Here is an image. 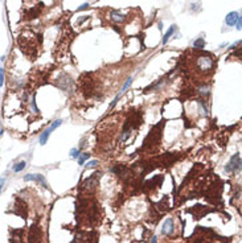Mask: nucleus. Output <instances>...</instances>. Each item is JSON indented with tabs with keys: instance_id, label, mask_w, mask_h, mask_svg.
Returning <instances> with one entry per match:
<instances>
[{
	"instance_id": "1",
	"label": "nucleus",
	"mask_w": 242,
	"mask_h": 243,
	"mask_svg": "<svg viewBox=\"0 0 242 243\" xmlns=\"http://www.w3.org/2000/svg\"><path fill=\"white\" fill-rule=\"evenodd\" d=\"M160 127H161V124H158L155 128H152V130L149 131L148 136H147L146 140H144V146H143L144 148H147V147H152L154 144L159 143V140H160V137H161L160 130H159Z\"/></svg>"
},
{
	"instance_id": "2",
	"label": "nucleus",
	"mask_w": 242,
	"mask_h": 243,
	"mask_svg": "<svg viewBox=\"0 0 242 243\" xmlns=\"http://www.w3.org/2000/svg\"><path fill=\"white\" fill-rule=\"evenodd\" d=\"M225 169L228 172H237L241 169V156L240 153H235L234 156H232L230 161H229V164L225 167Z\"/></svg>"
},
{
	"instance_id": "3",
	"label": "nucleus",
	"mask_w": 242,
	"mask_h": 243,
	"mask_svg": "<svg viewBox=\"0 0 242 243\" xmlns=\"http://www.w3.org/2000/svg\"><path fill=\"white\" fill-rule=\"evenodd\" d=\"M197 65L201 70H208L213 67V60L206 56H198L197 57Z\"/></svg>"
},
{
	"instance_id": "4",
	"label": "nucleus",
	"mask_w": 242,
	"mask_h": 243,
	"mask_svg": "<svg viewBox=\"0 0 242 243\" xmlns=\"http://www.w3.org/2000/svg\"><path fill=\"white\" fill-rule=\"evenodd\" d=\"M28 243H41V233H40L38 226H32V229L29 230L28 235Z\"/></svg>"
},
{
	"instance_id": "5",
	"label": "nucleus",
	"mask_w": 242,
	"mask_h": 243,
	"mask_svg": "<svg viewBox=\"0 0 242 243\" xmlns=\"http://www.w3.org/2000/svg\"><path fill=\"white\" fill-rule=\"evenodd\" d=\"M42 8H44V4H42V3H40L38 5H35V7L29 8V10L27 11V19H36V17L41 13Z\"/></svg>"
},
{
	"instance_id": "6",
	"label": "nucleus",
	"mask_w": 242,
	"mask_h": 243,
	"mask_svg": "<svg viewBox=\"0 0 242 243\" xmlns=\"http://www.w3.org/2000/svg\"><path fill=\"white\" fill-rule=\"evenodd\" d=\"M173 219H171V218H168V219L164 221V225H163V229H161V233L164 234V235H169V234L173 233Z\"/></svg>"
},
{
	"instance_id": "7",
	"label": "nucleus",
	"mask_w": 242,
	"mask_h": 243,
	"mask_svg": "<svg viewBox=\"0 0 242 243\" xmlns=\"http://www.w3.org/2000/svg\"><path fill=\"white\" fill-rule=\"evenodd\" d=\"M241 15L238 13V12H230V13H228V16H226V19H225V21H226V24L228 25H234L235 24V21L238 20V17H240Z\"/></svg>"
},
{
	"instance_id": "8",
	"label": "nucleus",
	"mask_w": 242,
	"mask_h": 243,
	"mask_svg": "<svg viewBox=\"0 0 242 243\" xmlns=\"http://www.w3.org/2000/svg\"><path fill=\"white\" fill-rule=\"evenodd\" d=\"M110 17H111V20L114 21V23H123V21L126 20V16H124V15H122L121 12H116V11H112L111 13H110Z\"/></svg>"
},
{
	"instance_id": "9",
	"label": "nucleus",
	"mask_w": 242,
	"mask_h": 243,
	"mask_svg": "<svg viewBox=\"0 0 242 243\" xmlns=\"http://www.w3.org/2000/svg\"><path fill=\"white\" fill-rule=\"evenodd\" d=\"M161 180H163V177H161V176H155L154 178H151L149 181H147L146 185L148 186V188H154V186H156V185H160V184H161Z\"/></svg>"
},
{
	"instance_id": "10",
	"label": "nucleus",
	"mask_w": 242,
	"mask_h": 243,
	"mask_svg": "<svg viewBox=\"0 0 242 243\" xmlns=\"http://www.w3.org/2000/svg\"><path fill=\"white\" fill-rule=\"evenodd\" d=\"M50 132H52V130H50V127H49L48 130H45V131L41 134V136H40V144H41V146L47 144V141H48V139H49V136H50Z\"/></svg>"
},
{
	"instance_id": "11",
	"label": "nucleus",
	"mask_w": 242,
	"mask_h": 243,
	"mask_svg": "<svg viewBox=\"0 0 242 243\" xmlns=\"http://www.w3.org/2000/svg\"><path fill=\"white\" fill-rule=\"evenodd\" d=\"M173 32H175V25L171 27V28L167 30V33H165V35H164V37H163V44H167V42H168V40H169V37L173 35Z\"/></svg>"
},
{
	"instance_id": "12",
	"label": "nucleus",
	"mask_w": 242,
	"mask_h": 243,
	"mask_svg": "<svg viewBox=\"0 0 242 243\" xmlns=\"http://www.w3.org/2000/svg\"><path fill=\"white\" fill-rule=\"evenodd\" d=\"M35 181H37V182H40L44 188H48V184H47V181H45V177L42 176V174H36V178H35Z\"/></svg>"
},
{
	"instance_id": "13",
	"label": "nucleus",
	"mask_w": 242,
	"mask_h": 243,
	"mask_svg": "<svg viewBox=\"0 0 242 243\" xmlns=\"http://www.w3.org/2000/svg\"><path fill=\"white\" fill-rule=\"evenodd\" d=\"M193 47H195V49H203V48L205 47V41H204V38H197V40L195 41Z\"/></svg>"
},
{
	"instance_id": "14",
	"label": "nucleus",
	"mask_w": 242,
	"mask_h": 243,
	"mask_svg": "<svg viewBox=\"0 0 242 243\" xmlns=\"http://www.w3.org/2000/svg\"><path fill=\"white\" fill-rule=\"evenodd\" d=\"M25 164H27L25 161H20V162H17V164L13 167V171H15V172H21L24 168H25Z\"/></svg>"
},
{
	"instance_id": "15",
	"label": "nucleus",
	"mask_w": 242,
	"mask_h": 243,
	"mask_svg": "<svg viewBox=\"0 0 242 243\" xmlns=\"http://www.w3.org/2000/svg\"><path fill=\"white\" fill-rule=\"evenodd\" d=\"M89 157H90V155H89V153H81V155H79V157H78V164L82 165Z\"/></svg>"
},
{
	"instance_id": "16",
	"label": "nucleus",
	"mask_w": 242,
	"mask_h": 243,
	"mask_svg": "<svg viewBox=\"0 0 242 243\" xmlns=\"http://www.w3.org/2000/svg\"><path fill=\"white\" fill-rule=\"evenodd\" d=\"M131 83H132V78H128V79H127V81H126V83H124V85H123V87H122L121 93H119V94H118V95H119V97H121V95H122V94H123V93H124V91H126V90H127V89H128V86H130Z\"/></svg>"
},
{
	"instance_id": "17",
	"label": "nucleus",
	"mask_w": 242,
	"mask_h": 243,
	"mask_svg": "<svg viewBox=\"0 0 242 243\" xmlns=\"http://www.w3.org/2000/svg\"><path fill=\"white\" fill-rule=\"evenodd\" d=\"M35 178H36V174H27V176H24L25 181H35Z\"/></svg>"
},
{
	"instance_id": "18",
	"label": "nucleus",
	"mask_w": 242,
	"mask_h": 243,
	"mask_svg": "<svg viewBox=\"0 0 242 243\" xmlns=\"http://www.w3.org/2000/svg\"><path fill=\"white\" fill-rule=\"evenodd\" d=\"M4 82V69H0V86H3Z\"/></svg>"
},
{
	"instance_id": "19",
	"label": "nucleus",
	"mask_w": 242,
	"mask_h": 243,
	"mask_svg": "<svg viewBox=\"0 0 242 243\" xmlns=\"http://www.w3.org/2000/svg\"><path fill=\"white\" fill-rule=\"evenodd\" d=\"M97 165H98L97 160H93V161H89L87 162V168H93V167H97Z\"/></svg>"
},
{
	"instance_id": "20",
	"label": "nucleus",
	"mask_w": 242,
	"mask_h": 243,
	"mask_svg": "<svg viewBox=\"0 0 242 243\" xmlns=\"http://www.w3.org/2000/svg\"><path fill=\"white\" fill-rule=\"evenodd\" d=\"M79 155H81L79 149H72V156L73 157H79Z\"/></svg>"
},
{
	"instance_id": "21",
	"label": "nucleus",
	"mask_w": 242,
	"mask_h": 243,
	"mask_svg": "<svg viewBox=\"0 0 242 243\" xmlns=\"http://www.w3.org/2000/svg\"><path fill=\"white\" fill-rule=\"evenodd\" d=\"M241 24H242V19H241V16H240V17H238V20L235 21V24H234V25H237L235 28H237L238 30H241Z\"/></svg>"
},
{
	"instance_id": "22",
	"label": "nucleus",
	"mask_w": 242,
	"mask_h": 243,
	"mask_svg": "<svg viewBox=\"0 0 242 243\" xmlns=\"http://www.w3.org/2000/svg\"><path fill=\"white\" fill-rule=\"evenodd\" d=\"M86 8H89V4H87V3H85V4H82L81 7H78L77 11H78V12H79V11H84V10H86Z\"/></svg>"
},
{
	"instance_id": "23",
	"label": "nucleus",
	"mask_w": 242,
	"mask_h": 243,
	"mask_svg": "<svg viewBox=\"0 0 242 243\" xmlns=\"http://www.w3.org/2000/svg\"><path fill=\"white\" fill-rule=\"evenodd\" d=\"M152 243H156V236H154V239H152Z\"/></svg>"
},
{
	"instance_id": "24",
	"label": "nucleus",
	"mask_w": 242,
	"mask_h": 243,
	"mask_svg": "<svg viewBox=\"0 0 242 243\" xmlns=\"http://www.w3.org/2000/svg\"><path fill=\"white\" fill-rule=\"evenodd\" d=\"M1 188H3V184H0V192H1Z\"/></svg>"
}]
</instances>
